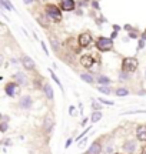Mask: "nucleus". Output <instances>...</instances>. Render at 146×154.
<instances>
[{"label":"nucleus","mask_w":146,"mask_h":154,"mask_svg":"<svg viewBox=\"0 0 146 154\" xmlns=\"http://www.w3.org/2000/svg\"><path fill=\"white\" fill-rule=\"evenodd\" d=\"M80 64L86 69H92V66H95V60L92 54H83L80 57Z\"/></svg>","instance_id":"nucleus-6"},{"label":"nucleus","mask_w":146,"mask_h":154,"mask_svg":"<svg viewBox=\"0 0 146 154\" xmlns=\"http://www.w3.org/2000/svg\"><path fill=\"white\" fill-rule=\"evenodd\" d=\"M138 67H139V61L136 60L135 57H126V59H123V61H122V69H123V72H126V73L136 72Z\"/></svg>","instance_id":"nucleus-1"},{"label":"nucleus","mask_w":146,"mask_h":154,"mask_svg":"<svg viewBox=\"0 0 146 154\" xmlns=\"http://www.w3.org/2000/svg\"><path fill=\"white\" fill-rule=\"evenodd\" d=\"M97 82L100 83V84H109V83H110V79H107L106 76H100V77H97Z\"/></svg>","instance_id":"nucleus-20"},{"label":"nucleus","mask_w":146,"mask_h":154,"mask_svg":"<svg viewBox=\"0 0 146 154\" xmlns=\"http://www.w3.org/2000/svg\"><path fill=\"white\" fill-rule=\"evenodd\" d=\"M130 37L135 38V37H138V34H136V33H130Z\"/></svg>","instance_id":"nucleus-37"},{"label":"nucleus","mask_w":146,"mask_h":154,"mask_svg":"<svg viewBox=\"0 0 146 154\" xmlns=\"http://www.w3.org/2000/svg\"><path fill=\"white\" fill-rule=\"evenodd\" d=\"M70 144H72V138H69L68 141H66V146H65V147H66V149H69V146H70Z\"/></svg>","instance_id":"nucleus-30"},{"label":"nucleus","mask_w":146,"mask_h":154,"mask_svg":"<svg viewBox=\"0 0 146 154\" xmlns=\"http://www.w3.org/2000/svg\"><path fill=\"white\" fill-rule=\"evenodd\" d=\"M23 2H24V3H26V5H30V3H33L34 0H23Z\"/></svg>","instance_id":"nucleus-33"},{"label":"nucleus","mask_w":146,"mask_h":154,"mask_svg":"<svg viewBox=\"0 0 146 154\" xmlns=\"http://www.w3.org/2000/svg\"><path fill=\"white\" fill-rule=\"evenodd\" d=\"M43 93H45V96H46V99L47 100H53V97H55L53 88H52L50 84H45V86H43Z\"/></svg>","instance_id":"nucleus-12"},{"label":"nucleus","mask_w":146,"mask_h":154,"mask_svg":"<svg viewBox=\"0 0 146 154\" xmlns=\"http://www.w3.org/2000/svg\"><path fill=\"white\" fill-rule=\"evenodd\" d=\"M78 42H79V46H80V47H87V46H90V43L93 42V37H92V34H90L89 32H84V33H82L79 36Z\"/></svg>","instance_id":"nucleus-4"},{"label":"nucleus","mask_w":146,"mask_h":154,"mask_svg":"<svg viewBox=\"0 0 146 154\" xmlns=\"http://www.w3.org/2000/svg\"><path fill=\"white\" fill-rule=\"evenodd\" d=\"M84 144H86V138H84V140H83V141H82V143H80V144H79V147H83V146H84Z\"/></svg>","instance_id":"nucleus-34"},{"label":"nucleus","mask_w":146,"mask_h":154,"mask_svg":"<svg viewBox=\"0 0 146 154\" xmlns=\"http://www.w3.org/2000/svg\"><path fill=\"white\" fill-rule=\"evenodd\" d=\"M22 63H23V67L26 69V70H34V67H36V63H34L33 59H30L29 56H23L22 57Z\"/></svg>","instance_id":"nucleus-7"},{"label":"nucleus","mask_w":146,"mask_h":154,"mask_svg":"<svg viewBox=\"0 0 146 154\" xmlns=\"http://www.w3.org/2000/svg\"><path fill=\"white\" fill-rule=\"evenodd\" d=\"M97 90H99L102 94H110V90H109L107 87H105V86H99V87H97Z\"/></svg>","instance_id":"nucleus-21"},{"label":"nucleus","mask_w":146,"mask_h":154,"mask_svg":"<svg viewBox=\"0 0 146 154\" xmlns=\"http://www.w3.org/2000/svg\"><path fill=\"white\" fill-rule=\"evenodd\" d=\"M3 143H5L6 146H10V144H11V140H5V141H3Z\"/></svg>","instance_id":"nucleus-32"},{"label":"nucleus","mask_w":146,"mask_h":154,"mask_svg":"<svg viewBox=\"0 0 146 154\" xmlns=\"http://www.w3.org/2000/svg\"><path fill=\"white\" fill-rule=\"evenodd\" d=\"M5 91H6V94H7L9 97H14V96L19 93V84H17L16 82L7 83V84H6V87H5Z\"/></svg>","instance_id":"nucleus-5"},{"label":"nucleus","mask_w":146,"mask_h":154,"mask_svg":"<svg viewBox=\"0 0 146 154\" xmlns=\"http://www.w3.org/2000/svg\"><path fill=\"white\" fill-rule=\"evenodd\" d=\"M96 47L100 50V51H109L113 49V38L110 37H99L96 42Z\"/></svg>","instance_id":"nucleus-2"},{"label":"nucleus","mask_w":146,"mask_h":154,"mask_svg":"<svg viewBox=\"0 0 146 154\" xmlns=\"http://www.w3.org/2000/svg\"><path fill=\"white\" fill-rule=\"evenodd\" d=\"M102 153V146L100 143H93L86 151V154H100Z\"/></svg>","instance_id":"nucleus-11"},{"label":"nucleus","mask_w":146,"mask_h":154,"mask_svg":"<svg viewBox=\"0 0 146 154\" xmlns=\"http://www.w3.org/2000/svg\"><path fill=\"white\" fill-rule=\"evenodd\" d=\"M80 79H82L83 82H86L87 84H93V82H95V79H93L92 74H89V73H82V74H80Z\"/></svg>","instance_id":"nucleus-16"},{"label":"nucleus","mask_w":146,"mask_h":154,"mask_svg":"<svg viewBox=\"0 0 146 154\" xmlns=\"http://www.w3.org/2000/svg\"><path fill=\"white\" fill-rule=\"evenodd\" d=\"M145 33H146V30H145Z\"/></svg>","instance_id":"nucleus-38"},{"label":"nucleus","mask_w":146,"mask_h":154,"mask_svg":"<svg viewBox=\"0 0 146 154\" xmlns=\"http://www.w3.org/2000/svg\"><path fill=\"white\" fill-rule=\"evenodd\" d=\"M102 117H103V113H102L100 110H95L92 113V116H90V121H92V123H97Z\"/></svg>","instance_id":"nucleus-14"},{"label":"nucleus","mask_w":146,"mask_h":154,"mask_svg":"<svg viewBox=\"0 0 146 154\" xmlns=\"http://www.w3.org/2000/svg\"><path fill=\"white\" fill-rule=\"evenodd\" d=\"M113 30H115V32H119V30H120V26L115 24V26H113Z\"/></svg>","instance_id":"nucleus-31"},{"label":"nucleus","mask_w":146,"mask_h":154,"mask_svg":"<svg viewBox=\"0 0 146 154\" xmlns=\"http://www.w3.org/2000/svg\"><path fill=\"white\" fill-rule=\"evenodd\" d=\"M136 149V146H135V141H126L123 146V150L126 151V153H133Z\"/></svg>","instance_id":"nucleus-15"},{"label":"nucleus","mask_w":146,"mask_h":154,"mask_svg":"<svg viewBox=\"0 0 146 154\" xmlns=\"http://www.w3.org/2000/svg\"><path fill=\"white\" fill-rule=\"evenodd\" d=\"M50 74H52V77H53V80H55V82L57 83V86H59V87L62 88V83H60V80L57 79V76H56V74H55V73H53V72H50Z\"/></svg>","instance_id":"nucleus-23"},{"label":"nucleus","mask_w":146,"mask_h":154,"mask_svg":"<svg viewBox=\"0 0 146 154\" xmlns=\"http://www.w3.org/2000/svg\"><path fill=\"white\" fill-rule=\"evenodd\" d=\"M14 82H16L17 84L23 86V84L27 83V77H26V74H23V73H16V74H14Z\"/></svg>","instance_id":"nucleus-13"},{"label":"nucleus","mask_w":146,"mask_h":154,"mask_svg":"<svg viewBox=\"0 0 146 154\" xmlns=\"http://www.w3.org/2000/svg\"><path fill=\"white\" fill-rule=\"evenodd\" d=\"M92 107H93L95 110H100V106H99V104H97V103H96V101H95V99L92 100Z\"/></svg>","instance_id":"nucleus-24"},{"label":"nucleus","mask_w":146,"mask_h":154,"mask_svg":"<svg viewBox=\"0 0 146 154\" xmlns=\"http://www.w3.org/2000/svg\"><path fill=\"white\" fill-rule=\"evenodd\" d=\"M60 9H62V10H65V11L75 10V2H73V0H62Z\"/></svg>","instance_id":"nucleus-9"},{"label":"nucleus","mask_w":146,"mask_h":154,"mask_svg":"<svg viewBox=\"0 0 146 154\" xmlns=\"http://www.w3.org/2000/svg\"><path fill=\"white\" fill-rule=\"evenodd\" d=\"M93 7H95V9H99V5H97L96 2H93Z\"/></svg>","instance_id":"nucleus-36"},{"label":"nucleus","mask_w":146,"mask_h":154,"mask_svg":"<svg viewBox=\"0 0 146 154\" xmlns=\"http://www.w3.org/2000/svg\"><path fill=\"white\" fill-rule=\"evenodd\" d=\"M136 137L141 141H146V126H139L136 130Z\"/></svg>","instance_id":"nucleus-10"},{"label":"nucleus","mask_w":146,"mask_h":154,"mask_svg":"<svg viewBox=\"0 0 146 154\" xmlns=\"http://www.w3.org/2000/svg\"><path fill=\"white\" fill-rule=\"evenodd\" d=\"M129 77H128V73L126 72H122L120 73V80H128Z\"/></svg>","instance_id":"nucleus-25"},{"label":"nucleus","mask_w":146,"mask_h":154,"mask_svg":"<svg viewBox=\"0 0 146 154\" xmlns=\"http://www.w3.org/2000/svg\"><path fill=\"white\" fill-rule=\"evenodd\" d=\"M0 6L6 9V10H14V6L11 5L9 0H0Z\"/></svg>","instance_id":"nucleus-17"},{"label":"nucleus","mask_w":146,"mask_h":154,"mask_svg":"<svg viewBox=\"0 0 146 154\" xmlns=\"http://www.w3.org/2000/svg\"><path fill=\"white\" fill-rule=\"evenodd\" d=\"M145 47V40H139V46H138V50H141Z\"/></svg>","instance_id":"nucleus-26"},{"label":"nucleus","mask_w":146,"mask_h":154,"mask_svg":"<svg viewBox=\"0 0 146 154\" xmlns=\"http://www.w3.org/2000/svg\"><path fill=\"white\" fill-rule=\"evenodd\" d=\"M97 100L100 101L102 104H106V106H113V104H115V103H113V101H110V100H105V99H97Z\"/></svg>","instance_id":"nucleus-22"},{"label":"nucleus","mask_w":146,"mask_h":154,"mask_svg":"<svg viewBox=\"0 0 146 154\" xmlns=\"http://www.w3.org/2000/svg\"><path fill=\"white\" fill-rule=\"evenodd\" d=\"M43 127H45L46 131H50L52 127H53V120H52V119H46V120H45V124H43Z\"/></svg>","instance_id":"nucleus-19"},{"label":"nucleus","mask_w":146,"mask_h":154,"mask_svg":"<svg viewBox=\"0 0 146 154\" xmlns=\"http://www.w3.org/2000/svg\"><path fill=\"white\" fill-rule=\"evenodd\" d=\"M40 44H42V49H43V51H45L46 54H47V47H46V44H45V42H40Z\"/></svg>","instance_id":"nucleus-27"},{"label":"nucleus","mask_w":146,"mask_h":154,"mask_svg":"<svg viewBox=\"0 0 146 154\" xmlns=\"http://www.w3.org/2000/svg\"><path fill=\"white\" fill-rule=\"evenodd\" d=\"M115 94H116L118 97H125V96H128V94H129V90H128V88H125V87H120V88H118V90L115 91Z\"/></svg>","instance_id":"nucleus-18"},{"label":"nucleus","mask_w":146,"mask_h":154,"mask_svg":"<svg viewBox=\"0 0 146 154\" xmlns=\"http://www.w3.org/2000/svg\"><path fill=\"white\" fill-rule=\"evenodd\" d=\"M116 37H118V32H115V30H113L112 34H110V38H116Z\"/></svg>","instance_id":"nucleus-29"},{"label":"nucleus","mask_w":146,"mask_h":154,"mask_svg":"<svg viewBox=\"0 0 146 154\" xmlns=\"http://www.w3.org/2000/svg\"><path fill=\"white\" fill-rule=\"evenodd\" d=\"M32 104H33V100H32L30 96H23L22 99H20V101H19V106L22 109H30Z\"/></svg>","instance_id":"nucleus-8"},{"label":"nucleus","mask_w":146,"mask_h":154,"mask_svg":"<svg viewBox=\"0 0 146 154\" xmlns=\"http://www.w3.org/2000/svg\"><path fill=\"white\" fill-rule=\"evenodd\" d=\"M7 130V123H2V133H5Z\"/></svg>","instance_id":"nucleus-28"},{"label":"nucleus","mask_w":146,"mask_h":154,"mask_svg":"<svg viewBox=\"0 0 146 154\" xmlns=\"http://www.w3.org/2000/svg\"><path fill=\"white\" fill-rule=\"evenodd\" d=\"M46 14H47V17L50 19L52 22H60L62 20V13L57 9V6L53 5L46 6Z\"/></svg>","instance_id":"nucleus-3"},{"label":"nucleus","mask_w":146,"mask_h":154,"mask_svg":"<svg viewBox=\"0 0 146 154\" xmlns=\"http://www.w3.org/2000/svg\"><path fill=\"white\" fill-rule=\"evenodd\" d=\"M86 123H87V119H84V120L82 121V123H80V124H82V126H86Z\"/></svg>","instance_id":"nucleus-35"}]
</instances>
